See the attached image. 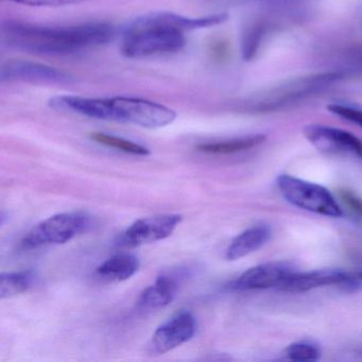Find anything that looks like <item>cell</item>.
<instances>
[{
    "instance_id": "6da1fadb",
    "label": "cell",
    "mask_w": 362,
    "mask_h": 362,
    "mask_svg": "<svg viewBox=\"0 0 362 362\" xmlns=\"http://www.w3.org/2000/svg\"><path fill=\"white\" fill-rule=\"evenodd\" d=\"M115 33L114 26L107 23L54 27L7 21L0 29L4 46L37 56L80 54L110 43Z\"/></svg>"
},
{
    "instance_id": "7a4b0ae2",
    "label": "cell",
    "mask_w": 362,
    "mask_h": 362,
    "mask_svg": "<svg viewBox=\"0 0 362 362\" xmlns=\"http://www.w3.org/2000/svg\"><path fill=\"white\" fill-rule=\"evenodd\" d=\"M52 109L107 122H124L146 129H158L175 122L173 110L137 97L88 98L79 96H57L48 101Z\"/></svg>"
},
{
    "instance_id": "3957f363",
    "label": "cell",
    "mask_w": 362,
    "mask_h": 362,
    "mask_svg": "<svg viewBox=\"0 0 362 362\" xmlns=\"http://www.w3.org/2000/svg\"><path fill=\"white\" fill-rule=\"evenodd\" d=\"M186 45L185 33L154 24L139 16L122 31L120 52L129 59L175 54Z\"/></svg>"
},
{
    "instance_id": "277c9868",
    "label": "cell",
    "mask_w": 362,
    "mask_h": 362,
    "mask_svg": "<svg viewBox=\"0 0 362 362\" xmlns=\"http://www.w3.org/2000/svg\"><path fill=\"white\" fill-rule=\"evenodd\" d=\"M341 77L340 73H322L294 78L252 97L247 105L253 111H275L322 92Z\"/></svg>"
},
{
    "instance_id": "5b68a950",
    "label": "cell",
    "mask_w": 362,
    "mask_h": 362,
    "mask_svg": "<svg viewBox=\"0 0 362 362\" xmlns=\"http://www.w3.org/2000/svg\"><path fill=\"white\" fill-rule=\"evenodd\" d=\"M276 183L281 196L293 206L325 217L339 218L343 215L332 192L323 186L289 175H279Z\"/></svg>"
},
{
    "instance_id": "8992f818",
    "label": "cell",
    "mask_w": 362,
    "mask_h": 362,
    "mask_svg": "<svg viewBox=\"0 0 362 362\" xmlns=\"http://www.w3.org/2000/svg\"><path fill=\"white\" fill-rule=\"evenodd\" d=\"M90 218L83 213H64L52 216L31 228L24 237V249H37L50 245H63L83 233Z\"/></svg>"
},
{
    "instance_id": "52a82bcc",
    "label": "cell",
    "mask_w": 362,
    "mask_h": 362,
    "mask_svg": "<svg viewBox=\"0 0 362 362\" xmlns=\"http://www.w3.org/2000/svg\"><path fill=\"white\" fill-rule=\"evenodd\" d=\"M303 132L321 153L362 162V141L351 132L324 124H309Z\"/></svg>"
},
{
    "instance_id": "ba28073f",
    "label": "cell",
    "mask_w": 362,
    "mask_h": 362,
    "mask_svg": "<svg viewBox=\"0 0 362 362\" xmlns=\"http://www.w3.org/2000/svg\"><path fill=\"white\" fill-rule=\"evenodd\" d=\"M1 83L43 84V86H69L75 82L66 71L41 63L26 60H7L0 69Z\"/></svg>"
},
{
    "instance_id": "9c48e42d",
    "label": "cell",
    "mask_w": 362,
    "mask_h": 362,
    "mask_svg": "<svg viewBox=\"0 0 362 362\" xmlns=\"http://www.w3.org/2000/svg\"><path fill=\"white\" fill-rule=\"evenodd\" d=\"M182 220L183 217L175 214H164L137 220L122 233L119 245L136 247L168 238Z\"/></svg>"
},
{
    "instance_id": "30bf717a",
    "label": "cell",
    "mask_w": 362,
    "mask_h": 362,
    "mask_svg": "<svg viewBox=\"0 0 362 362\" xmlns=\"http://www.w3.org/2000/svg\"><path fill=\"white\" fill-rule=\"evenodd\" d=\"M294 271L296 269L287 262L258 264L245 271L228 285V288L233 291H253L271 288L279 289Z\"/></svg>"
},
{
    "instance_id": "8fae6325",
    "label": "cell",
    "mask_w": 362,
    "mask_h": 362,
    "mask_svg": "<svg viewBox=\"0 0 362 362\" xmlns=\"http://www.w3.org/2000/svg\"><path fill=\"white\" fill-rule=\"evenodd\" d=\"M196 319L188 311H181L160 325L152 336L151 346L158 354H165L187 342L196 332Z\"/></svg>"
},
{
    "instance_id": "7c38bea8",
    "label": "cell",
    "mask_w": 362,
    "mask_h": 362,
    "mask_svg": "<svg viewBox=\"0 0 362 362\" xmlns=\"http://www.w3.org/2000/svg\"><path fill=\"white\" fill-rule=\"evenodd\" d=\"M271 238V228L268 226H255L247 228L233 239L226 250L228 260H237L264 247Z\"/></svg>"
},
{
    "instance_id": "4fadbf2b",
    "label": "cell",
    "mask_w": 362,
    "mask_h": 362,
    "mask_svg": "<svg viewBox=\"0 0 362 362\" xmlns=\"http://www.w3.org/2000/svg\"><path fill=\"white\" fill-rule=\"evenodd\" d=\"M177 283L170 275L158 277L153 285L144 290L139 305L144 308L158 309L171 304L177 291Z\"/></svg>"
},
{
    "instance_id": "5bb4252c",
    "label": "cell",
    "mask_w": 362,
    "mask_h": 362,
    "mask_svg": "<svg viewBox=\"0 0 362 362\" xmlns=\"http://www.w3.org/2000/svg\"><path fill=\"white\" fill-rule=\"evenodd\" d=\"M139 269V258L132 254H119L105 260L97 268V275L111 281L130 279Z\"/></svg>"
},
{
    "instance_id": "9a60e30c",
    "label": "cell",
    "mask_w": 362,
    "mask_h": 362,
    "mask_svg": "<svg viewBox=\"0 0 362 362\" xmlns=\"http://www.w3.org/2000/svg\"><path fill=\"white\" fill-rule=\"evenodd\" d=\"M266 139L267 136L264 134L247 135V136L237 137L228 141L201 144L197 149L209 154H233L253 149L262 145Z\"/></svg>"
},
{
    "instance_id": "2e32d148",
    "label": "cell",
    "mask_w": 362,
    "mask_h": 362,
    "mask_svg": "<svg viewBox=\"0 0 362 362\" xmlns=\"http://www.w3.org/2000/svg\"><path fill=\"white\" fill-rule=\"evenodd\" d=\"M37 275L35 271L24 270L18 272L1 273L0 275V298H13L28 291L35 284Z\"/></svg>"
},
{
    "instance_id": "e0dca14e",
    "label": "cell",
    "mask_w": 362,
    "mask_h": 362,
    "mask_svg": "<svg viewBox=\"0 0 362 362\" xmlns=\"http://www.w3.org/2000/svg\"><path fill=\"white\" fill-rule=\"evenodd\" d=\"M90 139L105 147L113 148V149L119 150V151L132 154V156H147L150 154V150L141 144L107 134V133H92Z\"/></svg>"
},
{
    "instance_id": "ac0fdd59",
    "label": "cell",
    "mask_w": 362,
    "mask_h": 362,
    "mask_svg": "<svg viewBox=\"0 0 362 362\" xmlns=\"http://www.w3.org/2000/svg\"><path fill=\"white\" fill-rule=\"evenodd\" d=\"M266 25L262 21H255L245 27L241 37V54L245 61L252 60L257 52L266 33Z\"/></svg>"
},
{
    "instance_id": "d6986e66",
    "label": "cell",
    "mask_w": 362,
    "mask_h": 362,
    "mask_svg": "<svg viewBox=\"0 0 362 362\" xmlns=\"http://www.w3.org/2000/svg\"><path fill=\"white\" fill-rule=\"evenodd\" d=\"M285 354L288 359L293 361H317L321 356V349L313 341L303 340L290 344Z\"/></svg>"
},
{
    "instance_id": "ffe728a7",
    "label": "cell",
    "mask_w": 362,
    "mask_h": 362,
    "mask_svg": "<svg viewBox=\"0 0 362 362\" xmlns=\"http://www.w3.org/2000/svg\"><path fill=\"white\" fill-rule=\"evenodd\" d=\"M328 111L330 113L334 114L338 117L342 119L347 120V122L355 124L356 126L362 128V110L358 109L351 105H340V103H332L327 107Z\"/></svg>"
},
{
    "instance_id": "44dd1931",
    "label": "cell",
    "mask_w": 362,
    "mask_h": 362,
    "mask_svg": "<svg viewBox=\"0 0 362 362\" xmlns=\"http://www.w3.org/2000/svg\"><path fill=\"white\" fill-rule=\"evenodd\" d=\"M7 1L28 6V7H63V6L84 3L88 0H7Z\"/></svg>"
},
{
    "instance_id": "7402d4cb",
    "label": "cell",
    "mask_w": 362,
    "mask_h": 362,
    "mask_svg": "<svg viewBox=\"0 0 362 362\" xmlns=\"http://www.w3.org/2000/svg\"><path fill=\"white\" fill-rule=\"evenodd\" d=\"M339 196L349 211H351L356 217L362 218V200L357 194H354L351 190L341 189L339 190Z\"/></svg>"
},
{
    "instance_id": "603a6c76",
    "label": "cell",
    "mask_w": 362,
    "mask_h": 362,
    "mask_svg": "<svg viewBox=\"0 0 362 362\" xmlns=\"http://www.w3.org/2000/svg\"><path fill=\"white\" fill-rule=\"evenodd\" d=\"M209 52L213 54L214 58L222 59V57L226 54V46L222 42H217V43H214V45H211Z\"/></svg>"
}]
</instances>
